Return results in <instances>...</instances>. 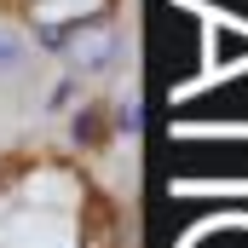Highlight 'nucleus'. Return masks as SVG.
I'll use <instances>...</instances> for the list:
<instances>
[{"instance_id": "nucleus-4", "label": "nucleus", "mask_w": 248, "mask_h": 248, "mask_svg": "<svg viewBox=\"0 0 248 248\" xmlns=\"http://www.w3.org/2000/svg\"><path fill=\"white\" fill-rule=\"evenodd\" d=\"M93 0H41V12H52V17H69V12H87Z\"/></svg>"}, {"instance_id": "nucleus-1", "label": "nucleus", "mask_w": 248, "mask_h": 248, "mask_svg": "<svg viewBox=\"0 0 248 248\" xmlns=\"http://www.w3.org/2000/svg\"><path fill=\"white\" fill-rule=\"evenodd\" d=\"M110 63H116V35H110V29L75 41V69H81V75H104Z\"/></svg>"}, {"instance_id": "nucleus-2", "label": "nucleus", "mask_w": 248, "mask_h": 248, "mask_svg": "<svg viewBox=\"0 0 248 248\" xmlns=\"http://www.w3.org/2000/svg\"><path fill=\"white\" fill-rule=\"evenodd\" d=\"M29 63V35L17 23H0V75H17Z\"/></svg>"}, {"instance_id": "nucleus-3", "label": "nucleus", "mask_w": 248, "mask_h": 248, "mask_svg": "<svg viewBox=\"0 0 248 248\" xmlns=\"http://www.w3.org/2000/svg\"><path fill=\"white\" fill-rule=\"evenodd\" d=\"M41 104H46V110H69V104H75V75H58V81L46 87Z\"/></svg>"}]
</instances>
